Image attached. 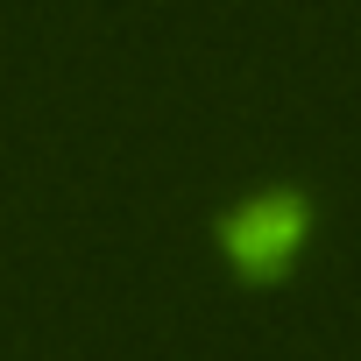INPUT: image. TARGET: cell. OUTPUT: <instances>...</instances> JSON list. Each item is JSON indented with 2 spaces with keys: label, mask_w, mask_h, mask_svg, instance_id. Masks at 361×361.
Returning a JSON list of instances; mask_svg holds the SVG:
<instances>
[{
  "label": "cell",
  "mask_w": 361,
  "mask_h": 361,
  "mask_svg": "<svg viewBox=\"0 0 361 361\" xmlns=\"http://www.w3.org/2000/svg\"><path fill=\"white\" fill-rule=\"evenodd\" d=\"M213 241H220V262L241 283H283L290 262L312 241V199L298 185H262L213 220Z\"/></svg>",
  "instance_id": "6da1fadb"
}]
</instances>
